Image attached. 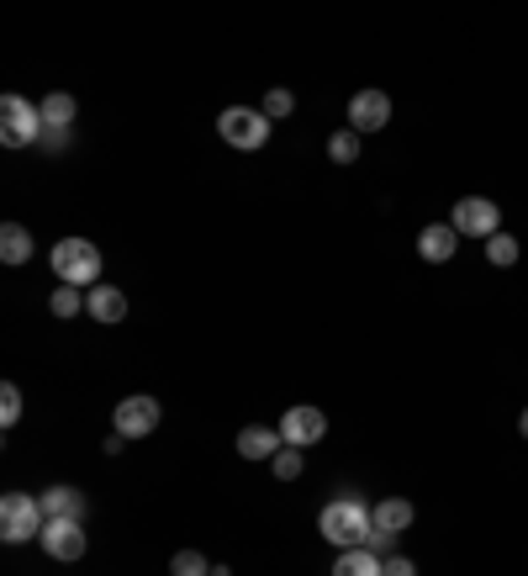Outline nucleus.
Masks as SVG:
<instances>
[{
    "label": "nucleus",
    "mask_w": 528,
    "mask_h": 576,
    "mask_svg": "<svg viewBox=\"0 0 528 576\" xmlns=\"http://www.w3.org/2000/svg\"><path fill=\"white\" fill-rule=\"evenodd\" d=\"M317 528H323V540L328 545H338V551H360V545H370V507L360 503V498H334V503L317 513Z\"/></svg>",
    "instance_id": "obj_1"
},
{
    "label": "nucleus",
    "mask_w": 528,
    "mask_h": 576,
    "mask_svg": "<svg viewBox=\"0 0 528 576\" xmlns=\"http://www.w3.org/2000/svg\"><path fill=\"white\" fill-rule=\"evenodd\" d=\"M49 260L64 286H101V249L91 239H59Z\"/></svg>",
    "instance_id": "obj_2"
},
{
    "label": "nucleus",
    "mask_w": 528,
    "mask_h": 576,
    "mask_svg": "<svg viewBox=\"0 0 528 576\" xmlns=\"http://www.w3.org/2000/svg\"><path fill=\"white\" fill-rule=\"evenodd\" d=\"M43 524H49L43 498H32V492H6L0 498V540L6 545H22L32 534H43Z\"/></svg>",
    "instance_id": "obj_3"
},
{
    "label": "nucleus",
    "mask_w": 528,
    "mask_h": 576,
    "mask_svg": "<svg viewBox=\"0 0 528 576\" xmlns=\"http://www.w3.org/2000/svg\"><path fill=\"white\" fill-rule=\"evenodd\" d=\"M43 133V112L22 96H0V144L6 148H38Z\"/></svg>",
    "instance_id": "obj_4"
},
{
    "label": "nucleus",
    "mask_w": 528,
    "mask_h": 576,
    "mask_svg": "<svg viewBox=\"0 0 528 576\" xmlns=\"http://www.w3.org/2000/svg\"><path fill=\"white\" fill-rule=\"evenodd\" d=\"M217 133H222V144H233L249 154V148L270 144V117L254 112V106H228V112L217 117Z\"/></svg>",
    "instance_id": "obj_5"
},
{
    "label": "nucleus",
    "mask_w": 528,
    "mask_h": 576,
    "mask_svg": "<svg viewBox=\"0 0 528 576\" xmlns=\"http://www.w3.org/2000/svg\"><path fill=\"white\" fill-rule=\"evenodd\" d=\"M450 228H455V233H471V239H492V233H503V212H497V201H486V196H465V201H455Z\"/></svg>",
    "instance_id": "obj_6"
},
{
    "label": "nucleus",
    "mask_w": 528,
    "mask_h": 576,
    "mask_svg": "<svg viewBox=\"0 0 528 576\" xmlns=\"http://www.w3.org/2000/svg\"><path fill=\"white\" fill-rule=\"evenodd\" d=\"M159 418H165L159 397H127V402H117L112 433H122V439H144V433L159 429Z\"/></svg>",
    "instance_id": "obj_7"
},
{
    "label": "nucleus",
    "mask_w": 528,
    "mask_h": 576,
    "mask_svg": "<svg viewBox=\"0 0 528 576\" xmlns=\"http://www.w3.org/2000/svg\"><path fill=\"white\" fill-rule=\"evenodd\" d=\"M328 433V418H323V408H286V418H281V439H286L291 450H307V444H317Z\"/></svg>",
    "instance_id": "obj_8"
},
{
    "label": "nucleus",
    "mask_w": 528,
    "mask_h": 576,
    "mask_svg": "<svg viewBox=\"0 0 528 576\" xmlns=\"http://www.w3.org/2000/svg\"><path fill=\"white\" fill-rule=\"evenodd\" d=\"M38 545H43L53 561H80V555H85V528L74 524V519H49L43 534H38Z\"/></svg>",
    "instance_id": "obj_9"
},
{
    "label": "nucleus",
    "mask_w": 528,
    "mask_h": 576,
    "mask_svg": "<svg viewBox=\"0 0 528 576\" xmlns=\"http://www.w3.org/2000/svg\"><path fill=\"white\" fill-rule=\"evenodd\" d=\"M391 122V96L386 91H360L349 101V133H381Z\"/></svg>",
    "instance_id": "obj_10"
},
{
    "label": "nucleus",
    "mask_w": 528,
    "mask_h": 576,
    "mask_svg": "<svg viewBox=\"0 0 528 576\" xmlns=\"http://www.w3.org/2000/svg\"><path fill=\"white\" fill-rule=\"evenodd\" d=\"M286 450V439H281V429H264V423H249V429L239 433V455L243 460H275Z\"/></svg>",
    "instance_id": "obj_11"
},
{
    "label": "nucleus",
    "mask_w": 528,
    "mask_h": 576,
    "mask_svg": "<svg viewBox=\"0 0 528 576\" xmlns=\"http://www.w3.org/2000/svg\"><path fill=\"white\" fill-rule=\"evenodd\" d=\"M455 249H460V233L450 228V222H433V228H423V233H418V254H423L429 264L455 260Z\"/></svg>",
    "instance_id": "obj_12"
},
{
    "label": "nucleus",
    "mask_w": 528,
    "mask_h": 576,
    "mask_svg": "<svg viewBox=\"0 0 528 576\" xmlns=\"http://www.w3.org/2000/svg\"><path fill=\"white\" fill-rule=\"evenodd\" d=\"M85 313L96 317V323H122V317H127V296L101 281V286H91V296H85Z\"/></svg>",
    "instance_id": "obj_13"
},
{
    "label": "nucleus",
    "mask_w": 528,
    "mask_h": 576,
    "mask_svg": "<svg viewBox=\"0 0 528 576\" xmlns=\"http://www.w3.org/2000/svg\"><path fill=\"white\" fill-rule=\"evenodd\" d=\"M412 519H418V513H412L408 498H381V503L370 507V524L386 528V534H402V528H412Z\"/></svg>",
    "instance_id": "obj_14"
},
{
    "label": "nucleus",
    "mask_w": 528,
    "mask_h": 576,
    "mask_svg": "<svg viewBox=\"0 0 528 576\" xmlns=\"http://www.w3.org/2000/svg\"><path fill=\"white\" fill-rule=\"evenodd\" d=\"M43 513L80 524V519H85V492H80V486H49V492H43Z\"/></svg>",
    "instance_id": "obj_15"
},
{
    "label": "nucleus",
    "mask_w": 528,
    "mask_h": 576,
    "mask_svg": "<svg viewBox=\"0 0 528 576\" xmlns=\"http://www.w3.org/2000/svg\"><path fill=\"white\" fill-rule=\"evenodd\" d=\"M334 576H386V561L370 551V545H360V551H338Z\"/></svg>",
    "instance_id": "obj_16"
},
{
    "label": "nucleus",
    "mask_w": 528,
    "mask_h": 576,
    "mask_svg": "<svg viewBox=\"0 0 528 576\" xmlns=\"http://www.w3.org/2000/svg\"><path fill=\"white\" fill-rule=\"evenodd\" d=\"M0 260H6V264H27V260H32V233H27L22 222H6V228H0Z\"/></svg>",
    "instance_id": "obj_17"
},
{
    "label": "nucleus",
    "mask_w": 528,
    "mask_h": 576,
    "mask_svg": "<svg viewBox=\"0 0 528 576\" xmlns=\"http://www.w3.org/2000/svg\"><path fill=\"white\" fill-rule=\"evenodd\" d=\"M38 112H43V127H74V112H80V106H74V96H64V91H53V96L43 101Z\"/></svg>",
    "instance_id": "obj_18"
},
{
    "label": "nucleus",
    "mask_w": 528,
    "mask_h": 576,
    "mask_svg": "<svg viewBox=\"0 0 528 576\" xmlns=\"http://www.w3.org/2000/svg\"><path fill=\"white\" fill-rule=\"evenodd\" d=\"M328 159H334V165H355V159H360V133H349V127L334 133V138H328Z\"/></svg>",
    "instance_id": "obj_19"
},
{
    "label": "nucleus",
    "mask_w": 528,
    "mask_h": 576,
    "mask_svg": "<svg viewBox=\"0 0 528 576\" xmlns=\"http://www.w3.org/2000/svg\"><path fill=\"white\" fill-rule=\"evenodd\" d=\"M169 576H212V566H207V555L201 551H180L175 561H169Z\"/></svg>",
    "instance_id": "obj_20"
},
{
    "label": "nucleus",
    "mask_w": 528,
    "mask_h": 576,
    "mask_svg": "<svg viewBox=\"0 0 528 576\" xmlns=\"http://www.w3.org/2000/svg\"><path fill=\"white\" fill-rule=\"evenodd\" d=\"M486 260L492 264H518V239H507V233H492V239H486Z\"/></svg>",
    "instance_id": "obj_21"
},
{
    "label": "nucleus",
    "mask_w": 528,
    "mask_h": 576,
    "mask_svg": "<svg viewBox=\"0 0 528 576\" xmlns=\"http://www.w3.org/2000/svg\"><path fill=\"white\" fill-rule=\"evenodd\" d=\"M49 307H53V317H74V313H85V296H80V286H59Z\"/></svg>",
    "instance_id": "obj_22"
},
{
    "label": "nucleus",
    "mask_w": 528,
    "mask_h": 576,
    "mask_svg": "<svg viewBox=\"0 0 528 576\" xmlns=\"http://www.w3.org/2000/svg\"><path fill=\"white\" fill-rule=\"evenodd\" d=\"M0 423H6V429H11V423H22V391H17L11 381L0 386Z\"/></svg>",
    "instance_id": "obj_23"
},
{
    "label": "nucleus",
    "mask_w": 528,
    "mask_h": 576,
    "mask_svg": "<svg viewBox=\"0 0 528 576\" xmlns=\"http://www.w3.org/2000/svg\"><path fill=\"white\" fill-rule=\"evenodd\" d=\"M260 112H264L270 122H275V117H291V112H296V96H291V91H270Z\"/></svg>",
    "instance_id": "obj_24"
},
{
    "label": "nucleus",
    "mask_w": 528,
    "mask_h": 576,
    "mask_svg": "<svg viewBox=\"0 0 528 576\" xmlns=\"http://www.w3.org/2000/svg\"><path fill=\"white\" fill-rule=\"evenodd\" d=\"M270 465H275V476H281V481H296V476H302V450H291V444H286L281 455L270 460Z\"/></svg>",
    "instance_id": "obj_25"
},
{
    "label": "nucleus",
    "mask_w": 528,
    "mask_h": 576,
    "mask_svg": "<svg viewBox=\"0 0 528 576\" xmlns=\"http://www.w3.org/2000/svg\"><path fill=\"white\" fill-rule=\"evenodd\" d=\"M38 148H43V154H64V148H70V127H43V133H38Z\"/></svg>",
    "instance_id": "obj_26"
},
{
    "label": "nucleus",
    "mask_w": 528,
    "mask_h": 576,
    "mask_svg": "<svg viewBox=\"0 0 528 576\" xmlns=\"http://www.w3.org/2000/svg\"><path fill=\"white\" fill-rule=\"evenodd\" d=\"M391 545H397V534H386V528H370V551L381 555V561L391 555Z\"/></svg>",
    "instance_id": "obj_27"
},
{
    "label": "nucleus",
    "mask_w": 528,
    "mask_h": 576,
    "mask_svg": "<svg viewBox=\"0 0 528 576\" xmlns=\"http://www.w3.org/2000/svg\"><path fill=\"white\" fill-rule=\"evenodd\" d=\"M386 576H418V566L408 555H386Z\"/></svg>",
    "instance_id": "obj_28"
},
{
    "label": "nucleus",
    "mask_w": 528,
    "mask_h": 576,
    "mask_svg": "<svg viewBox=\"0 0 528 576\" xmlns=\"http://www.w3.org/2000/svg\"><path fill=\"white\" fill-rule=\"evenodd\" d=\"M518 433H524V439H528V408H524V418H518Z\"/></svg>",
    "instance_id": "obj_29"
}]
</instances>
